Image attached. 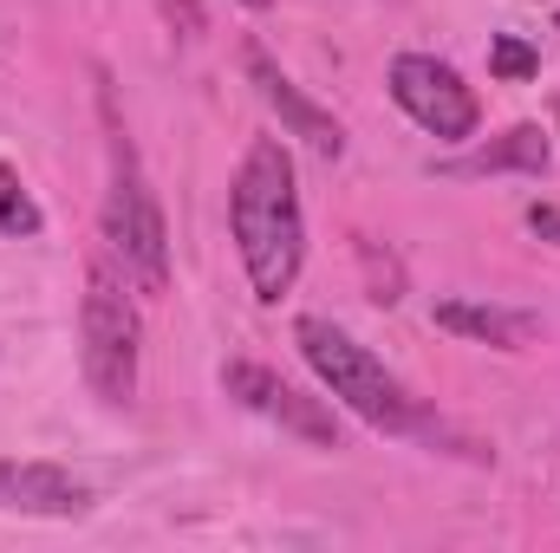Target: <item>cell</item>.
Segmentation results:
<instances>
[{
    "label": "cell",
    "mask_w": 560,
    "mask_h": 553,
    "mask_svg": "<svg viewBox=\"0 0 560 553\" xmlns=\"http://www.w3.org/2000/svg\"><path fill=\"white\" fill-rule=\"evenodd\" d=\"M229 222L242 242V268L255 280V299H280L300 280L306 255V222H300V189H293V156L280 138H255L235 189H229Z\"/></svg>",
    "instance_id": "obj_1"
},
{
    "label": "cell",
    "mask_w": 560,
    "mask_h": 553,
    "mask_svg": "<svg viewBox=\"0 0 560 553\" xmlns=\"http://www.w3.org/2000/svg\"><path fill=\"white\" fill-rule=\"evenodd\" d=\"M293 345H300V358L319 372V385L339 398V404H352V411L365 416L372 430H418V404L405 398V385L352 339V332H339L332 319H300L293 326Z\"/></svg>",
    "instance_id": "obj_2"
},
{
    "label": "cell",
    "mask_w": 560,
    "mask_h": 553,
    "mask_svg": "<svg viewBox=\"0 0 560 553\" xmlns=\"http://www.w3.org/2000/svg\"><path fill=\"white\" fill-rule=\"evenodd\" d=\"M105 242L118 255L125 280H138L143 293H170V235H163V209L156 189L143 183V163L131 138L112 125V196H105Z\"/></svg>",
    "instance_id": "obj_3"
},
{
    "label": "cell",
    "mask_w": 560,
    "mask_h": 553,
    "mask_svg": "<svg viewBox=\"0 0 560 553\" xmlns=\"http://www.w3.org/2000/svg\"><path fill=\"white\" fill-rule=\"evenodd\" d=\"M85 378L105 404L138 398V306L112 268H92L85 280Z\"/></svg>",
    "instance_id": "obj_4"
},
{
    "label": "cell",
    "mask_w": 560,
    "mask_h": 553,
    "mask_svg": "<svg viewBox=\"0 0 560 553\" xmlns=\"http://www.w3.org/2000/svg\"><path fill=\"white\" fill-rule=\"evenodd\" d=\"M392 98L418 118L430 138H443V143L476 138V118H482L476 92H469L443 59H430V52H405V59H392Z\"/></svg>",
    "instance_id": "obj_5"
},
{
    "label": "cell",
    "mask_w": 560,
    "mask_h": 553,
    "mask_svg": "<svg viewBox=\"0 0 560 553\" xmlns=\"http://www.w3.org/2000/svg\"><path fill=\"white\" fill-rule=\"evenodd\" d=\"M222 391H229V398H242L248 411L275 416L280 430H293V436L319 443V449H339V423L319 411V398H300L293 385H280L268 365H222Z\"/></svg>",
    "instance_id": "obj_6"
},
{
    "label": "cell",
    "mask_w": 560,
    "mask_h": 553,
    "mask_svg": "<svg viewBox=\"0 0 560 553\" xmlns=\"http://www.w3.org/2000/svg\"><path fill=\"white\" fill-rule=\"evenodd\" d=\"M248 79H255L261 105H268L280 125H287V138H300L306 150H313V156H326V163L346 150V131H339V118H332V111H319V105H313V98H306V92H300L287 72H280L275 59L261 52V46H248Z\"/></svg>",
    "instance_id": "obj_7"
},
{
    "label": "cell",
    "mask_w": 560,
    "mask_h": 553,
    "mask_svg": "<svg viewBox=\"0 0 560 553\" xmlns=\"http://www.w3.org/2000/svg\"><path fill=\"white\" fill-rule=\"evenodd\" d=\"M0 508L13 515H52V521H72L92 508V489L72 482L66 469L52 462H0Z\"/></svg>",
    "instance_id": "obj_8"
},
{
    "label": "cell",
    "mask_w": 560,
    "mask_h": 553,
    "mask_svg": "<svg viewBox=\"0 0 560 553\" xmlns=\"http://www.w3.org/2000/svg\"><path fill=\"white\" fill-rule=\"evenodd\" d=\"M436 326L443 332H463V339H482V345H502V352H522L541 319L535 313H509V306H489V299H436Z\"/></svg>",
    "instance_id": "obj_9"
},
{
    "label": "cell",
    "mask_w": 560,
    "mask_h": 553,
    "mask_svg": "<svg viewBox=\"0 0 560 553\" xmlns=\"http://www.w3.org/2000/svg\"><path fill=\"white\" fill-rule=\"evenodd\" d=\"M450 169L456 176H482V169H528V176H541L548 169V138H541V125H515L502 143H489V150H476V156H463Z\"/></svg>",
    "instance_id": "obj_10"
},
{
    "label": "cell",
    "mask_w": 560,
    "mask_h": 553,
    "mask_svg": "<svg viewBox=\"0 0 560 553\" xmlns=\"http://www.w3.org/2000/svg\"><path fill=\"white\" fill-rule=\"evenodd\" d=\"M0 235H39V209L7 163H0Z\"/></svg>",
    "instance_id": "obj_11"
},
{
    "label": "cell",
    "mask_w": 560,
    "mask_h": 553,
    "mask_svg": "<svg viewBox=\"0 0 560 553\" xmlns=\"http://www.w3.org/2000/svg\"><path fill=\"white\" fill-rule=\"evenodd\" d=\"M535 46L528 39H515V33H495V46H489V72L495 79H535Z\"/></svg>",
    "instance_id": "obj_12"
},
{
    "label": "cell",
    "mask_w": 560,
    "mask_h": 553,
    "mask_svg": "<svg viewBox=\"0 0 560 553\" xmlns=\"http://www.w3.org/2000/svg\"><path fill=\"white\" fill-rule=\"evenodd\" d=\"M156 7H163V20H170L183 39H196V33H202V7H196V0H156Z\"/></svg>",
    "instance_id": "obj_13"
},
{
    "label": "cell",
    "mask_w": 560,
    "mask_h": 553,
    "mask_svg": "<svg viewBox=\"0 0 560 553\" xmlns=\"http://www.w3.org/2000/svg\"><path fill=\"white\" fill-rule=\"evenodd\" d=\"M528 228H535V235H555V242H560V215H555V209H541V202L528 209Z\"/></svg>",
    "instance_id": "obj_14"
},
{
    "label": "cell",
    "mask_w": 560,
    "mask_h": 553,
    "mask_svg": "<svg viewBox=\"0 0 560 553\" xmlns=\"http://www.w3.org/2000/svg\"><path fill=\"white\" fill-rule=\"evenodd\" d=\"M242 7H268V0H242Z\"/></svg>",
    "instance_id": "obj_15"
}]
</instances>
